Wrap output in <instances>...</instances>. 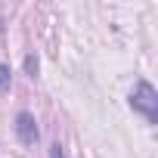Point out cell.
<instances>
[{
	"label": "cell",
	"mask_w": 158,
	"mask_h": 158,
	"mask_svg": "<svg viewBox=\"0 0 158 158\" xmlns=\"http://www.w3.org/2000/svg\"><path fill=\"white\" fill-rule=\"evenodd\" d=\"M127 102H130V109L139 112L149 124H158V93H155V87L146 81V77H139V81L133 84Z\"/></svg>",
	"instance_id": "cell-1"
},
{
	"label": "cell",
	"mask_w": 158,
	"mask_h": 158,
	"mask_svg": "<svg viewBox=\"0 0 158 158\" xmlns=\"http://www.w3.org/2000/svg\"><path fill=\"white\" fill-rule=\"evenodd\" d=\"M13 130H16V139L22 143V146H37L40 143V127H37V118L31 115V112H19L16 115V124H13Z\"/></svg>",
	"instance_id": "cell-2"
},
{
	"label": "cell",
	"mask_w": 158,
	"mask_h": 158,
	"mask_svg": "<svg viewBox=\"0 0 158 158\" xmlns=\"http://www.w3.org/2000/svg\"><path fill=\"white\" fill-rule=\"evenodd\" d=\"M22 65H25V74H28V77H31V81H34V77H37V74H40V59H37V53H28V56H25V62H22Z\"/></svg>",
	"instance_id": "cell-3"
},
{
	"label": "cell",
	"mask_w": 158,
	"mask_h": 158,
	"mask_svg": "<svg viewBox=\"0 0 158 158\" xmlns=\"http://www.w3.org/2000/svg\"><path fill=\"white\" fill-rule=\"evenodd\" d=\"M10 84H13V71H10V65H6V62H0V93H6V90H10Z\"/></svg>",
	"instance_id": "cell-4"
},
{
	"label": "cell",
	"mask_w": 158,
	"mask_h": 158,
	"mask_svg": "<svg viewBox=\"0 0 158 158\" xmlns=\"http://www.w3.org/2000/svg\"><path fill=\"white\" fill-rule=\"evenodd\" d=\"M50 158H65V146H62L59 139H56V143L50 146Z\"/></svg>",
	"instance_id": "cell-5"
}]
</instances>
